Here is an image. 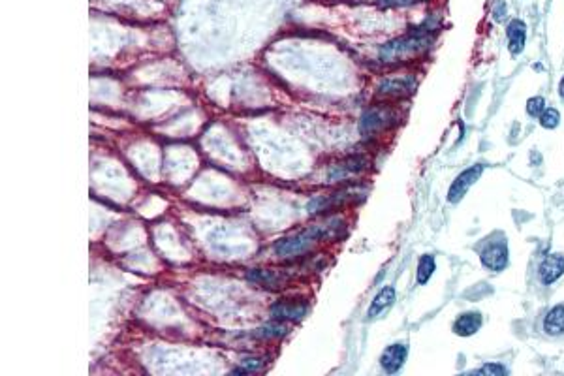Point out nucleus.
<instances>
[{
	"instance_id": "f257e3e1",
	"label": "nucleus",
	"mask_w": 564,
	"mask_h": 376,
	"mask_svg": "<svg viewBox=\"0 0 564 376\" xmlns=\"http://www.w3.org/2000/svg\"><path fill=\"white\" fill-rule=\"evenodd\" d=\"M434 32H436L434 27L425 25V27L412 30L408 35L399 36L395 40H389L388 44H384L378 49V58L386 64L410 61V58L422 55L423 51H427L434 40Z\"/></svg>"
},
{
	"instance_id": "f03ea898",
	"label": "nucleus",
	"mask_w": 564,
	"mask_h": 376,
	"mask_svg": "<svg viewBox=\"0 0 564 376\" xmlns=\"http://www.w3.org/2000/svg\"><path fill=\"white\" fill-rule=\"evenodd\" d=\"M485 165L484 164H474L467 170H462L459 175L453 179L450 190H448V203H459V201L467 196V192L470 188L479 181V177L484 173Z\"/></svg>"
},
{
	"instance_id": "7ed1b4c3",
	"label": "nucleus",
	"mask_w": 564,
	"mask_h": 376,
	"mask_svg": "<svg viewBox=\"0 0 564 376\" xmlns=\"http://www.w3.org/2000/svg\"><path fill=\"white\" fill-rule=\"evenodd\" d=\"M508 243L506 239H498V241H491L487 245L482 249L479 252V262L484 265L487 271H493V273H501L504 269L508 268V262H510V256H508Z\"/></svg>"
},
{
	"instance_id": "20e7f679",
	"label": "nucleus",
	"mask_w": 564,
	"mask_h": 376,
	"mask_svg": "<svg viewBox=\"0 0 564 376\" xmlns=\"http://www.w3.org/2000/svg\"><path fill=\"white\" fill-rule=\"evenodd\" d=\"M397 117L393 115V111L388 108H372L367 109L365 113L361 115L360 120V130L365 136L376 134V132L388 128L389 125H393Z\"/></svg>"
},
{
	"instance_id": "39448f33",
	"label": "nucleus",
	"mask_w": 564,
	"mask_h": 376,
	"mask_svg": "<svg viewBox=\"0 0 564 376\" xmlns=\"http://www.w3.org/2000/svg\"><path fill=\"white\" fill-rule=\"evenodd\" d=\"M378 96L384 98H403L416 91V80L414 75H400V77H389L378 85Z\"/></svg>"
},
{
	"instance_id": "423d86ee",
	"label": "nucleus",
	"mask_w": 564,
	"mask_h": 376,
	"mask_svg": "<svg viewBox=\"0 0 564 376\" xmlns=\"http://www.w3.org/2000/svg\"><path fill=\"white\" fill-rule=\"evenodd\" d=\"M367 168H369V160L365 156H350V158L333 164L327 171V177H329V181H344L348 177L360 175L361 171H365Z\"/></svg>"
},
{
	"instance_id": "0eeeda50",
	"label": "nucleus",
	"mask_w": 564,
	"mask_h": 376,
	"mask_svg": "<svg viewBox=\"0 0 564 376\" xmlns=\"http://www.w3.org/2000/svg\"><path fill=\"white\" fill-rule=\"evenodd\" d=\"M406 358H408V344L406 342H393L380 356V365H382L384 372L395 375L403 369Z\"/></svg>"
},
{
	"instance_id": "6e6552de",
	"label": "nucleus",
	"mask_w": 564,
	"mask_h": 376,
	"mask_svg": "<svg viewBox=\"0 0 564 376\" xmlns=\"http://www.w3.org/2000/svg\"><path fill=\"white\" fill-rule=\"evenodd\" d=\"M564 275V254H547L538 265V279L544 286H551Z\"/></svg>"
},
{
	"instance_id": "1a4fd4ad",
	"label": "nucleus",
	"mask_w": 564,
	"mask_h": 376,
	"mask_svg": "<svg viewBox=\"0 0 564 376\" xmlns=\"http://www.w3.org/2000/svg\"><path fill=\"white\" fill-rule=\"evenodd\" d=\"M309 313V305L305 301H278L271 307V316L281 322H299Z\"/></svg>"
},
{
	"instance_id": "9d476101",
	"label": "nucleus",
	"mask_w": 564,
	"mask_h": 376,
	"mask_svg": "<svg viewBox=\"0 0 564 376\" xmlns=\"http://www.w3.org/2000/svg\"><path fill=\"white\" fill-rule=\"evenodd\" d=\"M508 51L512 57H517L525 51L527 46V25L523 19H512L506 27Z\"/></svg>"
},
{
	"instance_id": "9b49d317",
	"label": "nucleus",
	"mask_w": 564,
	"mask_h": 376,
	"mask_svg": "<svg viewBox=\"0 0 564 376\" xmlns=\"http://www.w3.org/2000/svg\"><path fill=\"white\" fill-rule=\"evenodd\" d=\"M395 299H397V292L393 286H384L382 290L372 297L371 305L367 308V320L380 318L384 313H388L389 308L393 307Z\"/></svg>"
},
{
	"instance_id": "f8f14e48",
	"label": "nucleus",
	"mask_w": 564,
	"mask_h": 376,
	"mask_svg": "<svg viewBox=\"0 0 564 376\" xmlns=\"http://www.w3.org/2000/svg\"><path fill=\"white\" fill-rule=\"evenodd\" d=\"M355 192H337V194L331 196H316L312 200L309 201V209L310 215H320V213L331 211V209H337L338 206H343L344 201L354 200Z\"/></svg>"
},
{
	"instance_id": "ddd939ff",
	"label": "nucleus",
	"mask_w": 564,
	"mask_h": 376,
	"mask_svg": "<svg viewBox=\"0 0 564 376\" xmlns=\"http://www.w3.org/2000/svg\"><path fill=\"white\" fill-rule=\"evenodd\" d=\"M484 325V316L479 311H467V313L459 314L453 322V333L459 337H472L476 335Z\"/></svg>"
},
{
	"instance_id": "4468645a",
	"label": "nucleus",
	"mask_w": 564,
	"mask_h": 376,
	"mask_svg": "<svg viewBox=\"0 0 564 376\" xmlns=\"http://www.w3.org/2000/svg\"><path fill=\"white\" fill-rule=\"evenodd\" d=\"M247 279L254 284L262 286V288H269V290H276L286 284L288 277L284 273L278 271H271V269H254L247 275Z\"/></svg>"
},
{
	"instance_id": "2eb2a0df",
	"label": "nucleus",
	"mask_w": 564,
	"mask_h": 376,
	"mask_svg": "<svg viewBox=\"0 0 564 376\" xmlns=\"http://www.w3.org/2000/svg\"><path fill=\"white\" fill-rule=\"evenodd\" d=\"M544 333L549 337L564 335V305H555L547 311L541 322Z\"/></svg>"
},
{
	"instance_id": "dca6fc26",
	"label": "nucleus",
	"mask_w": 564,
	"mask_h": 376,
	"mask_svg": "<svg viewBox=\"0 0 564 376\" xmlns=\"http://www.w3.org/2000/svg\"><path fill=\"white\" fill-rule=\"evenodd\" d=\"M436 271V260H434L433 254H423L417 262V269H416V280L417 284H427L431 277Z\"/></svg>"
},
{
	"instance_id": "f3484780",
	"label": "nucleus",
	"mask_w": 564,
	"mask_h": 376,
	"mask_svg": "<svg viewBox=\"0 0 564 376\" xmlns=\"http://www.w3.org/2000/svg\"><path fill=\"white\" fill-rule=\"evenodd\" d=\"M288 333V325L282 324L281 320H275L271 324H265L264 327L254 331V337L256 339H278V337H284Z\"/></svg>"
},
{
	"instance_id": "a211bd4d",
	"label": "nucleus",
	"mask_w": 564,
	"mask_h": 376,
	"mask_svg": "<svg viewBox=\"0 0 564 376\" xmlns=\"http://www.w3.org/2000/svg\"><path fill=\"white\" fill-rule=\"evenodd\" d=\"M540 119V125L546 128V130H555L558 125H560V113H558L555 108H546L544 113L538 117Z\"/></svg>"
},
{
	"instance_id": "6ab92c4d",
	"label": "nucleus",
	"mask_w": 564,
	"mask_h": 376,
	"mask_svg": "<svg viewBox=\"0 0 564 376\" xmlns=\"http://www.w3.org/2000/svg\"><path fill=\"white\" fill-rule=\"evenodd\" d=\"M265 365L264 358H247L241 361V367H237L235 370H231V375H239V372H252V370L262 369Z\"/></svg>"
},
{
	"instance_id": "aec40b11",
	"label": "nucleus",
	"mask_w": 564,
	"mask_h": 376,
	"mask_svg": "<svg viewBox=\"0 0 564 376\" xmlns=\"http://www.w3.org/2000/svg\"><path fill=\"white\" fill-rule=\"evenodd\" d=\"M544 109H546V100H544V96L529 98V102H527V113H529V117L538 119V117L544 113Z\"/></svg>"
},
{
	"instance_id": "412c9836",
	"label": "nucleus",
	"mask_w": 564,
	"mask_h": 376,
	"mask_svg": "<svg viewBox=\"0 0 564 376\" xmlns=\"http://www.w3.org/2000/svg\"><path fill=\"white\" fill-rule=\"evenodd\" d=\"M474 375H485V376H502L508 375V369L502 363H485L484 367H479L478 370H474Z\"/></svg>"
},
{
	"instance_id": "4be33fe9",
	"label": "nucleus",
	"mask_w": 564,
	"mask_h": 376,
	"mask_svg": "<svg viewBox=\"0 0 564 376\" xmlns=\"http://www.w3.org/2000/svg\"><path fill=\"white\" fill-rule=\"evenodd\" d=\"M382 8H406L414 4H422L425 0H376Z\"/></svg>"
},
{
	"instance_id": "5701e85b",
	"label": "nucleus",
	"mask_w": 564,
	"mask_h": 376,
	"mask_svg": "<svg viewBox=\"0 0 564 376\" xmlns=\"http://www.w3.org/2000/svg\"><path fill=\"white\" fill-rule=\"evenodd\" d=\"M506 12H508V6L504 0H496L495 4H493V10H491V13H493V19H495L496 23H501L502 19L506 18Z\"/></svg>"
},
{
	"instance_id": "b1692460",
	"label": "nucleus",
	"mask_w": 564,
	"mask_h": 376,
	"mask_svg": "<svg viewBox=\"0 0 564 376\" xmlns=\"http://www.w3.org/2000/svg\"><path fill=\"white\" fill-rule=\"evenodd\" d=\"M558 96H560L564 100V77L560 81H558Z\"/></svg>"
}]
</instances>
